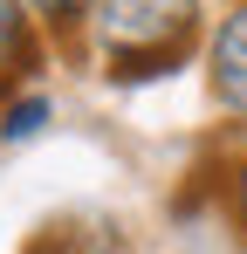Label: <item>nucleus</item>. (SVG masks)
<instances>
[{
	"label": "nucleus",
	"mask_w": 247,
	"mask_h": 254,
	"mask_svg": "<svg viewBox=\"0 0 247 254\" xmlns=\"http://www.w3.org/2000/svg\"><path fill=\"white\" fill-rule=\"evenodd\" d=\"M199 28V0H96L89 35L117 62V76H158V62L185 55Z\"/></svg>",
	"instance_id": "1"
},
{
	"label": "nucleus",
	"mask_w": 247,
	"mask_h": 254,
	"mask_svg": "<svg viewBox=\"0 0 247 254\" xmlns=\"http://www.w3.org/2000/svg\"><path fill=\"white\" fill-rule=\"evenodd\" d=\"M206 83H213V103H220L227 117H247V7H234V14L213 28Z\"/></svg>",
	"instance_id": "2"
},
{
	"label": "nucleus",
	"mask_w": 247,
	"mask_h": 254,
	"mask_svg": "<svg viewBox=\"0 0 247 254\" xmlns=\"http://www.w3.org/2000/svg\"><path fill=\"white\" fill-rule=\"evenodd\" d=\"M28 254H117V227L89 220V213H62L28 241Z\"/></svg>",
	"instance_id": "3"
},
{
	"label": "nucleus",
	"mask_w": 247,
	"mask_h": 254,
	"mask_svg": "<svg viewBox=\"0 0 247 254\" xmlns=\"http://www.w3.org/2000/svg\"><path fill=\"white\" fill-rule=\"evenodd\" d=\"M21 55H28V7L0 0V69H14Z\"/></svg>",
	"instance_id": "4"
},
{
	"label": "nucleus",
	"mask_w": 247,
	"mask_h": 254,
	"mask_svg": "<svg viewBox=\"0 0 247 254\" xmlns=\"http://www.w3.org/2000/svg\"><path fill=\"white\" fill-rule=\"evenodd\" d=\"M28 7V21H48V28H76L96 14V0H21Z\"/></svg>",
	"instance_id": "5"
},
{
	"label": "nucleus",
	"mask_w": 247,
	"mask_h": 254,
	"mask_svg": "<svg viewBox=\"0 0 247 254\" xmlns=\"http://www.w3.org/2000/svg\"><path fill=\"white\" fill-rule=\"evenodd\" d=\"M48 124V96H21V103H7V117H0V137H28V130Z\"/></svg>",
	"instance_id": "6"
},
{
	"label": "nucleus",
	"mask_w": 247,
	"mask_h": 254,
	"mask_svg": "<svg viewBox=\"0 0 247 254\" xmlns=\"http://www.w3.org/2000/svg\"><path fill=\"white\" fill-rule=\"evenodd\" d=\"M234 213H241V227H247V158L234 165Z\"/></svg>",
	"instance_id": "7"
}]
</instances>
